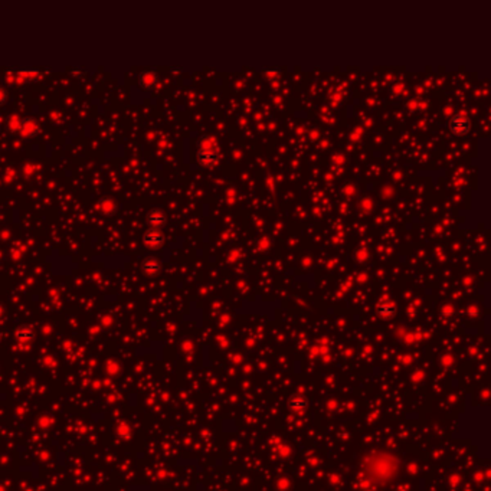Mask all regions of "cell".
<instances>
[{
	"label": "cell",
	"mask_w": 491,
	"mask_h": 491,
	"mask_svg": "<svg viewBox=\"0 0 491 491\" xmlns=\"http://www.w3.org/2000/svg\"><path fill=\"white\" fill-rule=\"evenodd\" d=\"M199 161L205 166H213L216 163V156L213 153H207V152H201L199 153Z\"/></svg>",
	"instance_id": "9c48e42d"
},
{
	"label": "cell",
	"mask_w": 491,
	"mask_h": 491,
	"mask_svg": "<svg viewBox=\"0 0 491 491\" xmlns=\"http://www.w3.org/2000/svg\"><path fill=\"white\" fill-rule=\"evenodd\" d=\"M147 223L153 228H160L166 223V215L160 209H153L147 213Z\"/></svg>",
	"instance_id": "3957f363"
},
{
	"label": "cell",
	"mask_w": 491,
	"mask_h": 491,
	"mask_svg": "<svg viewBox=\"0 0 491 491\" xmlns=\"http://www.w3.org/2000/svg\"><path fill=\"white\" fill-rule=\"evenodd\" d=\"M141 271L147 275V277H153L158 271H160V262L156 258H147L144 259L143 265H141Z\"/></svg>",
	"instance_id": "5b68a950"
},
{
	"label": "cell",
	"mask_w": 491,
	"mask_h": 491,
	"mask_svg": "<svg viewBox=\"0 0 491 491\" xmlns=\"http://www.w3.org/2000/svg\"><path fill=\"white\" fill-rule=\"evenodd\" d=\"M0 314H3V310H1V309H0Z\"/></svg>",
	"instance_id": "7c38bea8"
},
{
	"label": "cell",
	"mask_w": 491,
	"mask_h": 491,
	"mask_svg": "<svg viewBox=\"0 0 491 491\" xmlns=\"http://www.w3.org/2000/svg\"><path fill=\"white\" fill-rule=\"evenodd\" d=\"M21 123H22V120H21L18 115H12V117L9 118V129L15 130V131H19Z\"/></svg>",
	"instance_id": "30bf717a"
},
{
	"label": "cell",
	"mask_w": 491,
	"mask_h": 491,
	"mask_svg": "<svg viewBox=\"0 0 491 491\" xmlns=\"http://www.w3.org/2000/svg\"><path fill=\"white\" fill-rule=\"evenodd\" d=\"M6 101H7V91L6 88L0 87V105H3Z\"/></svg>",
	"instance_id": "8fae6325"
},
{
	"label": "cell",
	"mask_w": 491,
	"mask_h": 491,
	"mask_svg": "<svg viewBox=\"0 0 491 491\" xmlns=\"http://www.w3.org/2000/svg\"><path fill=\"white\" fill-rule=\"evenodd\" d=\"M19 131L22 135L25 137H30L33 135L36 131H38V123L33 120V118H26V120H22L21 123V127H19Z\"/></svg>",
	"instance_id": "8992f818"
},
{
	"label": "cell",
	"mask_w": 491,
	"mask_h": 491,
	"mask_svg": "<svg viewBox=\"0 0 491 491\" xmlns=\"http://www.w3.org/2000/svg\"><path fill=\"white\" fill-rule=\"evenodd\" d=\"M98 207H100V210L103 212L104 215H112L117 210V205H115V202L111 198L101 199L100 203H98Z\"/></svg>",
	"instance_id": "ba28073f"
},
{
	"label": "cell",
	"mask_w": 491,
	"mask_h": 491,
	"mask_svg": "<svg viewBox=\"0 0 491 491\" xmlns=\"http://www.w3.org/2000/svg\"><path fill=\"white\" fill-rule=\"evenodd\" d=\"M33 336H35L33 330L29 329V327H25V326L19 327V329L15 332V338H16L19 343H29V341L33 340Z\"/></svg>",
	"instance_id": "52a82bcc"
},
{
	"label": "cell",
	"mask_w": 491,
	"mask_h": 491,
	"mask_svg": "<svg viewBox=\"0 0 491 491\" xmlns=\"http://www.w3.org/2000/svg\"><path fill=\"white\" fill-rule=\"evenodd\" d=\"M143 241H144V244H146L147 248L157 249V248H160L164 244V236H163V233L160 232L158 229H149L147 232L144 233Z\"/></svg>",
	"instance_id": "7a4b0ae2"
},
{
	"label": "cell",
	"mask_w": 491,
	"mask_h": 491,
	"mask_svg": "<svg viewBox=\"0 0 491 491\" xmlns=\"http://www.w3.org/2000/svg\"><path fill=\"white\" fill-rule=\"evenodd\" d=\"M469 127H471V124H469L468 118L461 115V114L454 115L449 121V129L457 135H466L467 133L469 131Z\"/></svg>",
	"instance_id": "6da1fadb"
},
{
	"label": "cell",
	"mask_w": 491,
	"mask_h": 491,
	"mask_svg": "<svg viewBox=\"0 0 491 491\" xmlns=\"http://www.w3.org/2000/svg\"><path fill=\"white\" fill-rule=\"evenodd\" d=\"M138 82H140V85L143 88L150 89V88H153L156 84H157V74H156L155 71H150V69L149 71H143L140 74V77H138Z\"/></svg>",
	"instance_id": "277c9868"
}]
</instances>
